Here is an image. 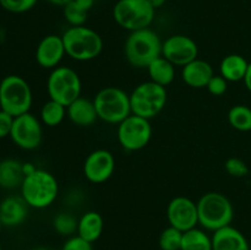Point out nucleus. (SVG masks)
<instances>
[{
	"label": "nucleus",
	"mask_w": 251,
	"mask_h": 250,
	"mask_svg": "<svg viewBox=\"0 0 251 250\" xmlns=\"http://www.w3.org/2000/svg\"><path fill=\"white\" fill-rule=\"evenodd\" d=\"M243 81H244V85H245V87H247V90L251 93V63H249L247 75H245L244 80Z\"/></svg>",
	"instance_id": "nucleus-36"
},
{
	"label": "nucleus",
	"mask_w": 251,
	"mask_h": 250,
	"mask_svg": "<svg viewBox=\"0 0 251 250\" xmlns=\"http://www.w3.org/2000/svg\"><path fill=\"white\" fill-rule=\"evenodd\" d=\"M147 74L150 76V80L158 85L167 87L171 85L176 78V65L167 60L164 56H158L154 59L149 66H147Z\"/></svg>",
	"instance_id": "nucleus-23"
},
{
	"label": "nucleus",
	"mask_w": 251,
	"mask_h": 250,
	"mask_svg": "<svg viewBox=\"0 0 251 250\" xmlns=\"http://www.w3.org/2000/svg\"><path fill=\"white\" fill-rule=\"evenodd\" d=\"M66 117V107L61 103L56 102V100H49L42 105L41 114H39V119H41L42 124L49 127H55L63 123V120Z\"/></svg>",
	"instance_id": "nucleus-25"
},
{
	"label": "nucleus",
	"mask_w": 251,
	"mask_h": 250,
	"mask_svg": "<svg viewBox=\"0 0 251 250\" xmlns=\"http://www.w3.org/2000/svg\"><path fill=\"white\" fill-rule=\"evenodd\" d=\"M212 250H250L245 235L232 225L213 232Z\"/></svg>",
	"instance_id": "nucleus-19"
},
{
	"label": "nucleus",
	"mask_w": 251,
	"mask_h": 250,
	"mask_svg": "<svg viewBox=\"0 0 251 250\" xmlns=\"http://www.w3.org/2000/svg\"><path fill=\"white\" fill-rule=\"evenodd\" d=\"M117 137L119 145L125 151H140L151 141V122L146 118L130 114L126 119L118 124Z\"/></svg>",
	"instance_id": "nucleus-10"
},
{
	"label": "nucleus",
	"mask_w": 251,
	"mask_h": 250,
	"mask_svg": "<svg viewBox=\"0 0 251 250\" xmlns=\"http://www.w3.org/2000/svg\"><path fill=\"white\" fill-rule=\"evenodd\" d=\"M82 82L80 75L69 66H61L53 69L47 80V92L49 100H56L63 105L69 104L81 97Z\"/></svg>",
	"instance_id": "nucleus-9"
},
{
	"label": "nucleus",
	"mask_w": 251,
	"mask_h": 250,
	"mask_svg": "<svg viewBox=\"0 0 251 250\" xmlns=\"http://www.w3.org/2000/svg\"><path fill=\"white\" fill-rule=\"evenodd\" d=\"M225 169L230 176L233 178H244L249 174V167L243 161L242 158L238 157H229L225 163Z\"/></svg>",
	"instance_id": "nucleus-31"
},
{
	"label": "nucleus",
	"mask_w": 251,
	"mask_h": 250,
	"mask_svg": "<svg viewBox=\"0 0 251 250\" xmlns=\"http://www.w3.org/2000/svg\"><path fill=\"white\" fill-rule=\"evenodd\" d=\"M20 191L29 207L42 210L51 206L56 200L59 184L50 172L36 168L25 176Z\"/></svg>",
	"instance_id": "nucleus-1"
},
{
	"label": "nucleus",
	"mask_w": 251,
	"mask_h": 250,
	"mask_svg": "<svg viewBox=\"0 0 251 250\" xmlns=\"http://www.w3.org/2000/svg\"><path fill=\"white\" fill-rule=\"evenodd\" d=\"M249 61L240 54H228L220 64V75L228 82H239L247 75Z\"/></svg>",
	"instance_id": "nucleus-22"
},
{
	"label": "nucleus",
	"mask_w": 251,
	"mask_h": 250,
	"mask_svg": "<svg viewBox=\"0 0 251 250\" xmlns=\"http://www.w3.org/2000/svg\"><path fill=\"white\" fill-rule=\"evenodd\" d=\"M167 220L169 225L186 232L199 225L198 203L186 196H176L167 206Z\"/></svg>",
	"instance_id": "nucleus-13"
},
{
	"label": "nucleus",
	"mask_w": 251,
	"mask_h": 250,
	"mask_svg": "<svg viewBox=\"0 0 251 250\" xmlns=\"http://www.w3.org/2000/svg\"><path fill=\"white\" fill-rule=\"evenodd\" d=\"M28 203L21 195H9L0 201V221L4 227H17L28 217Z\"/></svg>",
	"instance_id": "nucleus-16"
},
{
	"label": "nucleus",
	"mask_w": 251,
	"mask_h": 250,
	"mask_svg": "<svg viewBox=\"0 0 251 250\" xmlns=\"http://www.w3.org/2000/svg\"><path fill=\"white\" fill-rule=\"evenodd\" d=\"M0 250H1V245H0Z\"/></svg>",
	"instance_id": "nucleus-41"
},
{
	"label": "nucleus",
	"mask_w": 251,
	"mask_h": 250,
	"mask_svg": "<svg viewBox=\"0 0 251 250\" xmlns=\"http://www.w3.org/2000/svg\"><path fill=\"white\" fill-rule=\"evenodd\" d=\"M162 56L173 65L183 68L199 58V47L191 37L185 34H172L162 43Z\"/></svg>",
	"instance_id": "nucleus-12"
},
{
	"label": "nucleus",
	"mask_w": 251,
	"mask_h": 250,
	"mask_svg": "<svg viewBox=\"0 0 251 250\" xmlns=\"http://www.w3.org/2000/svg\"><path fill=\"white\" fill-rule=\"evenodd\" d=\"M32 103L31 86L22 76L7 75L0 81V109L15 118L28 113Z\"/></svg>",
	"instance_id": "nucleus-5"
},
{
	"label": "nucleus",
	"mask_w": 251,
	"mask_h": 250,
	"mask_svg": "<svg viewBox=\"0 0 251 250\" xmlns=\"http://www.w3.org/2000/svg\"><path fill=\"white\" fill-rule=\"evenodd\" d=\"M63 15L65 21L70 26H85L88 17V11L81 7L75 0L63 7Z\"/></svg>",
	"instance_id": "nucleus-28"
},
{
	"label": "nucleus",
	"mask_w": 251,
	"mask_h": 250,
	"mask_svg": "<svg viewBox=\"0 0 251 250\" xmlns=\"http://www.w3.org/2000/svg\"><path fill=\"white\" fill-rule=\"evenodd\" d=\"M78 220L69 212H60L54 217L53 228L58 234L65 237H73L77 233Z\"/></svg>",
	"instance_id": "nucleus-27"
},
{
	"label": "nucleus",
	"mask_w": 251,
	"mask_h": 250,
	"mask_svg": "<svg viewBox=\"0 0 251 250\" xmlns=\"http://www.w3.org/2000/svg\"><path fill=\"white\" fill-rule=\"evenodd\" d=\"M66 55L76 61H91L103 50L100 34L87 26H70L63 33Z\"/></svg>",
	"instance_id": "nucleus-4"
},
{
	"label": "nucleus",
	"mask_w": 251,
	"mask_h": 250,
	"mask_svg": "<svg viewBox=\"0 0 251 250\" xmlns=\"http://www.w3.org/2000/svg\"><path fill=\"white\" fill-rule=\"evenodd\" d=\"M65 55L63 37L58 34H48L43 37L36 48V61L43 69L53 70L58 68Z\"/></svg>",
	"instance_id": "nucleus-15"
},
{
	"label": "nucleus",
	"mask_w": 251,
	"mask_h": 250,
	"mask_svg": "<svg viewBox=\"0 0 251 250\" xmlns=\"http://www.w3.org/2000/svg\"><path fill=\"white\" fill-rule=\"evenodd\" d=\"M180 250H212V237L196 227L186 230L183 233Z\"/></svg>",
	"instance_id": "nucleus-24"
},
{
	"label": "nucleus",
	"mask_w": 251,
	"mask_h": 250,
	"mask_svg": "<svg viewBox=\"0 0 251 250\" xmlns=\"http://www.w3.org/2000/svg\"><path fill=\"white\" fill-rule=\"evenodd\" d=\"M61 250H93L92 243L87 242L80 235H73L63 245Z\"/></svg>",
	"instance_id": "nucleus-33"
},
{
	"label": "nucleus",
	"mask_w": 251,
	"mask_h": 250,
	"mask_svg": "<svg viewBox=\"0 0 251 250\" xmlns=\"http://www.w3.org/2000/svg\"><path fill=\"white\" fill-rule=\"evenodd\" d=\"M66 117L77 126H92L98 119L95 102L93 100H88L86 97H78L66 107Z\"/></svg>",
	"instance_id": "nucleus-18"
},
{
	"label": "nucleus",
	"mask_w": 251,
	"mask_h": 250,
	"mask_svg": "<svg viewBox=\"0 0 251 250\" xmlns=\"http://www.w3.org/2000/svg\"><path fill=\"white\" fill-rule=\"evenodd\" d=\"M32 250H53V249H49V248L41 247V248H34V249H32Z\"/></svg>",
	"instance_id": "nucleus-39"
},
{
	"label": "nucleus",
	"mask_w": 251,
	"mask_h": 250,
	"mask_svg": "<svg viewBox=\"0 0 251 250\" xmlns=\"http://www.w3.org/2000/svg\"><path fill=\"white\" fill-rule=\"evenodd\" d=\"M167 0H149V2L151 4V6L153 7L154 10L159 9V7L163 6L164 4H166Z\"/></svg>",
	"instance_id": "nucleus-38"
},
{
	"label": "nucleus",
	"mask_w": 251,
	"mask_h": 250,
	"mask_svg": "<svg viewBox=\"0 0 251 250\" xmlns=\"http://www.w3.org/2000/svg\"><path fill=\"white\" fill-rule=\"evenodd\" d=\"M38 0H0V6L12 14H24L36 6Z\"/></svg>",
	"instance_id": "nucleus-30"
},
{
	"label": "nucleus",
	"mask_w": 251,
	"mask_h": 250,
	"mask_svg": "<svg viewBox=\"0 0 251 250\" xmlns=\"http://www.w3.org/2000/svg\"><path fill=\"white\" fill-rule=\"evenodd\" d=\"M1 228H2V223H1V221H0V230H1Z\"/></svg>",
	"instance_id": "nucleus-40"
},
{
	"label": "nucleus",
	"mask_w": 251,
	"mask_h": 250,
	"mask_svg": "<svg viewBox=\"0 0 251 250\" xmlns=\"http://www.w3.org/2000/svg\"><path fill=\"white\" fill-rule=\"evenodd\" d=\"M213 75L212 65L203 59H195L181 69V78L193 88H205Z\"/></svg>",
	"instance_id": "nucleus-17"
},
{
	"label": "nucleus",
	"mask_w": 251,
	"mask_h": 250,
	"mask_svg": "<svg viewBox=\"0 0 251 250\" xmlns=\"http://www.w3.org/2000/svg\"><path fill=\"white\" fill-rule=\"evenodd\" d=\"M156 10L149 0H118L113 7V19L122 28L129 32L149 28Z\"/></svg>",
	"instance_id": "nucleus-8"
},
{
	"label": "nucleus",
	"mask_w": 251,
	"mask_h": 250,
	"mask_svg": "<svg viewBox=\"0 0 251 250\" xmlns=\"http://www.w3.org/2000/svg\"><path fill=\"white\" fill-rule=\"evenodd\" d=\"M206 88L212 96H223L228 90V81L223 76L213 75Z\"/></svg>",
	"instance_id": "nucleus-32"
},
{
	"label": "nucleus",
	"mask_w": 251,
	"mask_h": 250,
	"mask_svg": "<svg viewBox=\"0 0 251 250\" xmlns=\"http://www.w3.org/2000/svg\"><path fill=\"white\" fill-rule=\"evenodd\" d=\"M104 228V221L100 213L96 211H87L78 218L77 235L90 243L97 242Z\"/></svg>",
	"instance_id": "nucleus-21"
},
{
	"label": "nucleus",
	"mask_w": 251,
	"mask_h": 250,
	"mask_svg": "<svg viewBox=\"0 0 251 250\" xmlns=\"http://www.w3.org/2000/svg\"><path fill=\"white\" fill-rule=\"evenodd\" d=\"M12 124H14V117L0 109V139L10 137Z\"/></svg>",
	"instance_id": "nucleus-34"
},
{
	"label": "nucleus",
	"mask_w": 251,
	"mask_h": 250,
	"mask_svg": "<svg viewBox=\"0 0 251 250\" xmlns=\"http://www.w3.org/2000/svg\"><path fill=\"white\" fill-rule=\"evenodd\" d=\"M24 163L15 158H5L0 161V188L5 190H15L21 188L25 179Z\"/></svg>",
	"instance_id": "nucleus-20"
},
{
	"label": "nucleus",
	"mask_w": 251,
	"mask_h": 250,
	"mask_svg": "<svg viewBox=\"0 0 251 250\" xmlns=\"http://www.w3.org/2000/svg\"><path fill=\"white\" fill-rule=\"evenodd\" d=\"M168 100L167 88L149 80L139 83L130 93L131 113L151 120L164 109Z\"/></svg>",
	"instance_id": "nucleus-7"
},
{
	"label": "nucleus",
	"mask_w": 251,
	"mask_h": 250,
	"mask_svg": "<svg viewBox=\"0 0 251 250\" xmlns=\"http://www.w3.org/2000/svg\"><path fill=\"white\" fill-rule=\"evenodd\" d=\"M181 240H183V232L169 225L162 230L159 235V248L161 250H180Z\"/></svg>",
	"instance_id": "nucleus-29"
},
{
	"label": "nucleus",
	"mask_w": 251,
	"mask_h": 250,
	"mask_svg": "<svg viewBox=\"0 0 251 250\" xmlns=\"http://www.w3.org/2000/svg\"><path fill=\"white\" fill-rule=\"evenodd\" d=\"M199 225L206 230L216 232L230 225L234 218V207L229 199L218 191L206 193L198 202Z\"/></svg>",
	"instance_id": "nucleus-3"
},
{
	"label": "nucleus",
	"mask_w": 251,
	"mask_h": 250,
	"mask_svg": "<svg viewBox=\"0 0 251 250\" xmlns=\"http://www.w3.org/2000/svg\"><path fill=\"white\" fill-rule=\"evenodd\" d=\"M162 41L158 34L149 28L130 32L124 43V55L127 63L136 69L147 66L162 55Z\"/></svg>",
	"instance_id": "nucleus-2"
},
{
	"label": "nucleus",
	"mask_w": 251,
	"mask_h": 250,
	"mask_svg": "<svg viewBox=\"0 0 251 250\" xmlns=\"http://www.w3.org/2000/svg\"><path fill=\"white\" fill-rule=\"evenodd\" d=\"M115 171V158L108 150L91 152L83 162V175L90 183L102 184L109 180Z\"/></svg>",
	"instance_id": "nucleus-14"
},
{
	"label": "nucleus",
	"mask_w": 251,
	"mask_h": 250,
	"mask_svg": "<svg viewBox=\"0 0 251 250\" xmlns=\"http://www.w3.org/2000/svg\"><path fill=\"white\" fill-rule=\"evenodd\" d=\"M98 119L108 124L118 125L131 113L130 95L115 86H107L97 92L93 98Z\"/></svg>",
	"instance_id": "nucleus-6"
},
{
	"label": "nucleus",
	"mask_w": 251,
	"mask_h": 250,
	"mask_svg": "<svg viewBox=\"0 0 251 250\" xmlns=\"http://www.w3.org/2000/svg\"><path fill=\"white\" fill-rule=\"evenodd\" d=\"M47 1H48L49 4L54 5V6L64 7V6H65V5H68L69 2L73 1V0H47Z\"/></svg>",
	"instance_id": "nucleus-37"
},
{
	"label": "nucleus",
	"mask_w": 251,
	"mask_h": 250,
	"mask_svg": "<svg viewBox=\"0 0 251 250\" xmlns=\"http://www.w3.org/2000/svg\"><path fill=\"white\" fill-rule=\"evenodd\" d=\"M75 1L77 2L81 7H83L85 10H87V11H90V10L92 9L96 4V0H75Z\"/></svg>",
	"instance_id": "nucleus-35"
},
{
	"label": "nucleus",
	"mask_w": 251,
	"mask_h": 250,
	"mask_svg": "<svg viewBox=\"0 0 251 250\" xmlns=\"http://www.w3.org/2000/svg\"><path fill=\"white\" fill-rule=\"evenodd\" d=\"M228 123L238 131H251V107L235 104L228 112Z\"/></svg>",
	"instance_id": "nucleus-26"
},
{
	"label": "nucleus",
	"mask_w": 251,
	"mask_h": 250,
	"mask_svg": "<svg viewBox=\"0 0 251 250\" xmlns=\"http://www.w3.org/2000/svg\"><path fill=\"white\" fill-rule=\"evenodd\" d=\"M41 119L32 114L25 113L14 118L10 139L17 147L26 151L38 149L43 140V126Z\"/></svg>",
	"instance_id": "nucleus-11"
}]
</instances>
